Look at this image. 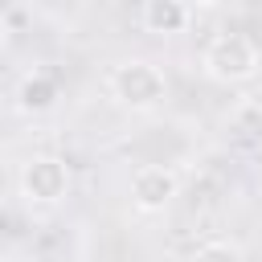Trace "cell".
Returning <instances> with one entry per match:
<instances>
[{"label":"cell","mask_w":262,"mask_h":262,"mask_svg":"<svg viewBox=\"0 0 262 262\" xmlns=\"http://www.w3.org/2000/svg\"><path fill=\"white\" fill-rule=\"evenodd\" d=\"M111 94L119 98V106L127 111H156L168 98V78L156 61L147 57H131L123 66H115L111 74Z\"/></svg>","instance_id":"obj_1"},{"label":"cell","mask_w":262,"mask_h":262,"mask_svg":"<svg viewBox=\"0 0 262 262\" xmlns=\"http://www.w3.org/2000/svg\"><path fill=\"white\" fill-rule=\"evenodd\" d=\"M201 66H205V74H209L213 82L233 86V82H250V78L258 74L262 57H258L254 41H246L242 33H221V37H213V41L205 45Z\"/></svg>","instance_id":"obj_2"},{"label":"cell","mask_w":262,"mask_h":262,"mask_svg":"<svg viewBox=\"0 0 262 262\" xmlns=\"http://www.w3.org/2000/svg\"><path fill=\"white\" fill-rule=\"evenodd\" d=\"M16 184H20V196L29 205H57L70 192V164L57 156H33L20 164Z\"/></svg>","instance_id":"obj_3"},{"label":"cell","mask_w":262,"mask_h":262,"mask_svg":"<svg viewBox=\"0 0 262 262\" xmlns=\"http://www.w3.org/2000/svg\"><path fill=\"white\" fill-rule=\"evenodd\" d=\"M180 180L172 168H160V164H143L135 176H131V205L139 213H164L176 196Z\"/></svg>","instance_id":"obj_4"},{"label":"cell","mask_w":262,"mask_h":262,"mask_svg":"<svg viewBox=\"0 0 262 262\" xmlns=\"http://www.w3.org/2000/svg\"><path fill=\"white\" fill-rule=\"evenodd\" d=\"M143 29L172 37L188 29V0H143Z\"/></svg>","instance_id":"obj_5"},{"label":"cell","mask_w":262,"mask_h":262,"mask_svg":"<svg viewBox=\"0 0 262 262\" xmlns=\"http://www.w3.org/2000/svg\"><path fill=\"white\" fill-rule=\"evenodd\" d=\"M53 102H57V82H53L45 70H33V74L20 78V86H16V106H20L25 115H45V111H53Z\"/></svg>","instance_id":"obj_6"},{"label":"cell","mask_w":262,"mask_h":262,"mask_svg":"<svg viewBox=\"0 0 262 262\" xmlns=\"http://www.w3.org/2000/svg\"><path fill=\"white\" fill-rule=\"evenodd\" d=\"M192 262H246V258H242V250L233 242H209V246L196 250Z\"/></svg>","instance_id":"obj_7"},{"label":"cell","mask_w":262,"mask_h":262,"mask_svg":"<svg viewBox=\"0 0 262 262\" xmlns=\"http://www.w3.org/2000/svg\"><path fill=\"white\" fill-rule=\"evenodd\" d=\"M188 4H196V8H217L221 0H188Z\"/></svg>","instance_id":"obj_8"},{"label":"cell","mask_w":262,"mask_h":262,"mask_svg":"<svg viewBox=\"0 0 262 262\" xmlns=\"http://www.w3.org/2000/svg\"><path fill=\"white\" fill-rule=\"evenodd\" d=\"M254 164H258V172H262V143H258V151H254Z\"/></svg>","instance_id":"obj_9"}]
</instances>
